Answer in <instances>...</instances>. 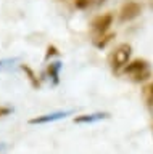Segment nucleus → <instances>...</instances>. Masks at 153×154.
I'll return each mask as SVG.
<instances>
[{
  "mask_svg": "<svg viewBox=\"0 0 153 154\" xmlns=\"http://www.w3.org/2000/svg\"><path fill=\"white\" fill-rule=\"evenodd\" d=\"M131 53H132V48L129 43H121V45L116 47L113 56H111V66L113 69L119 71L121 67H126L129 64V58H131Z\"/></svg>",
  "mask_w": 153,
  "mask_h": 154,
  "instance_id": "1",
  "label": "nucleus"
},
{
  "mask_svg": "<svg viewBox=\"0 0 153 154\" xmlns=\"http://www.w3.org/2000/svg\"><path fill=\"white\" fill-rule=\"evenodd\" d=\"M140 13H142V5L140 3L127 2V3L123 5L121 11H119V19H121V23H127V21L135 19Z\"/></svg>",
  "mask_w": 153,
  "mask_h": 154,
  "instance_id": "2",
  "label": "nucleus"
},
{
  "mask_svg": "<svg viewBox=\"0 0 153 154\" xmlns=\"http://www.w3.org/2000/svg\"><path fill=\"white\" fill-rule=\"evenodd\" d=\"M113 24V14L110 13H105V14H100V16H97L92 21V29L97 34H100V35H103L105 32L110 29V26Z\"/></svg>",
  "mask_w": 153,
  "mask_h": 154,
  "instance_id": "3",
  "label": "nucleus"
},
{
  "mask_svg": "<svg viewBox=\"0 0 153 154\" xmlns=\"http://www.w3.org/2000/svg\"><path fill=\"white\" fill-rule=\"evenodd\" d=\"M147 69H148V64H147L145 60H134L132 63H129V64L124 67L126 74H131V75H135L139 72L147 71Z\"/></svg>",
  "mask_w": 153,
  "mask_h": 154,
  "instance_id": "4",
  "label": "nucleus"
},
{
  "mask_svg": "<svg viewBox=\"0 0 153 154\" xmlns=\"http://www.w3.org/2000/svg\"><path fill=\"white\" fill-rule=\"evenodd\" d=\"M66 112H56V114H47V116H42V117H36V119H31L29 122L34 125V124H47V122H52V120H56V119H61L65 117Z\"/></svg>",
  "mask_w": 153,
  "mask_h": 154,
  "instance_id": "5",
  "label": "nucleus"
},
{
  "mask_svg": "<svg viewBox=\"0 0 153 154\" xmlns=\"http://www.w3.org/2000/svg\"><path fill=\"white\" fill-rule=\"evenodd\" d=\"M98 117H105V114H102V116H95V117H92V116H81V117H76V119H74V122H76V124H82V122H92V120L98 119Z\"/></svg>",
  "mask_w": 153,
  "mask_h": 154,
  "instance_id": "6",
  "label": "nucleus"
},
{
  "mask_svg": "<svg viewBox=\"0 0 153 154\" xmlns=\"http://www.w3.org/2000/svg\"><path fill=\"white\" fill-rule=\"evenodd\" d=\"M23 71H24V72H27V75H29V80H31L32 87H39V82H37V79H36V75H34V72H32V69H31V67H27V66H23Z\"/></svg>",
  "mask_w": 153,
  "mask_h": 154,
  "instance_id": "7",
  "label": "nucleus"
},
{
  "mask_svg": "<svg viewBox=\"0 0 153 154\" xmlns=\"http://www.w3.org/2000/svg\"><path fill=\"white\" fill-rule=\"evenodd\" d=\"M148 77H150V71H142V72H139V74L134 75V82H143V80H147Z\"/></svg>",
  "mask_w": 153,
  "mask_h": 154,
  "instance_id": "8",
  "label": "nucleus"
},
{
  "mask_svg": "<svg viewBox=\"0 0 153 154\" xmlns=\"http://www.w3.org/2000/svg\"><path fill=\"white\" fill-rule=\"evenodd\" d=\"M60 66H61V63H53V64H50L49 67V72L52 75H53V79L56 80V77H58V69H60Z\"/></svg>",
  "mask_w": 153,
  "mask_h": 154,
  "instance_id": "9",
  "label": "nucleus"
},
{
  "mask_svg": "<svg viewBox=\"0 0 153 154\" xmlns=\"http://www.w3.org/2000/svg\"><path fill=\"white\" fill-rule=\"evenodd\" d=\"M114 35H113V34H108V35H105V37H102L103 38V40H97V42H95V45H97L98 48H103L105 45H107V43L110 42V40H111V38H113Z\"/></svg>",
  "mask_w": 153,
  "mask_h": 154,
  "instance_id": "10",
  "label": "nucleus"
},
{
  "mask_svg": "<svg viewBox=\"0 0 153 154\" xmlns=\"http://www.w3.org/2000/svg\"><path fill=\"white\" fill-rule=\"evenodd\" d=\"M74 5H76V8L84 10V8H87L90 5V0H74Z\"/></svg>",
  "mask_w": 153,
  "mask_h": 154,
  "instance_id": "11",
  "label": "nucleus"
},
{
  "mask_svg": "<svg viewBox=\"0 0 153 154\" xmlns=\"http://www.w3.org/2000/svg\"><path fill=\"white\" fill-rule=\"evenodd\" d=\"M10 112H11L10 108H0V117H2V116H5V114H10Z\"/></svg>",
  "mask_w": 153,
  "mask_h": 154,
  "instance_id": "12",
  "label": "nucleus"
},
{
  "mask_svg": "<svg viewBox=\"0 0 153 154\" xmlns=\"http://www.w3.org/2000/svg\"><path fill=\"white\" fill-rule=\"evenodd\" d=\"M47 51H49V53H47V56L56 55V48H55V47H49V48H47Z\"/></svg>",
  "mask_w": 153,
  "mask_h": 154,
  "instance_id": "13",
  "label": "nucleus"
},
{
  "mask_svg": "<svg viewBox=\"0 0 153 154\" xmlns=\"http://www.w3.org/2000/svg\"><path fill=\"white\" fill-rule=\"evenodd\" d=\"M105 0H90V5H102Z\"/></svg>",
  "mask_w": 153,
  "mask_h": 154,
  "instance_id": "14",
  "label": "nucleus"
},
{
  "mask_svg": "<svg viewBox=\"0 0 153 154\" xmlns=\"http://www.w3.org/2000/svg\"><path fill=\"white\" fill-rule=\"evenodd\" d=\"M150 95H151V98H153V84H151V87H150Z\"/></svg>",
  "mask_w": 153,
  "mask_h": 154,
  "instance_id": "15",
  "label": "nucleus"
}]
</instances>
